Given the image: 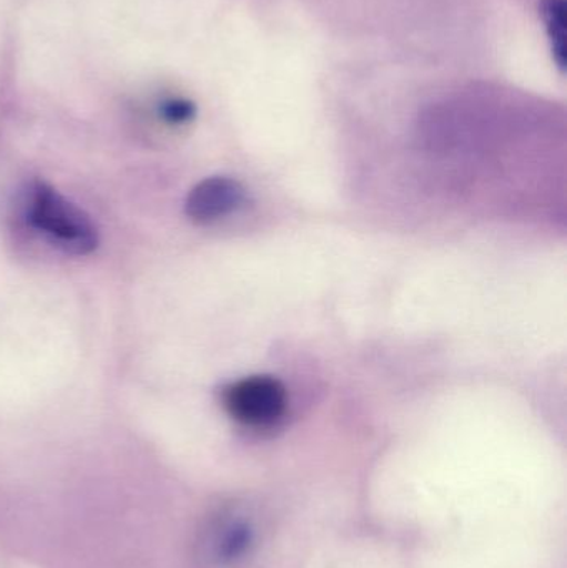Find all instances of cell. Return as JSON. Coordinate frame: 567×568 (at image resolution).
<instances>
[{"mask_svg":"<svg viewBox=\"0 0 567 568\" xmlns=\"http://www.w3.org/2000/svg\"><path fill=\"white\" fill-rule=\"evenodd\" d=\"M242 202L243 189L236 180L212 176L189 193L185 210L192 222L206 225L235 212Z\"/></svg>","mask_w":567,"mask_h":568,"instance_id":"cell-3","label":"cell"},{"mask_svg":"<svg viewBox=\"0 0 567 568\" xmlns=\"http://www.w3.org/2000/svg\"><path fill=\"white\" fill-rule=\"evenodd\" d=\"M193 115H195V109H193L192 103L185 102V100H172L163 106V116L170 123H185Z\"/></svg>","mask_w":567,"mask_h":568,"instance_id":"cell-5","label":"cell"},{"mask_svg":"<svg viewBox=\"0 0 567 568\" xmlns=\"http://www.w3.org/2000/svg\"><path fill=\"white\" fill-rule=\"evenodd\" d=\"M27 222L70 255H89L99 243L92 220L45 183H33L27 195Z\"/></svg>","mask_w":567,"mask_h":568,"instance_id":"cell-1","label":"cell"},{"mask_svg":"<svg viewBox=\"0 0 567 568\" xmlns=\"http://www.w3.org/2000/svg\"><path fill=\"white\" fill-rule=\"evenodd\" d=\"M226 413L250 427H266L282 419L286 409V389L276 377L250 376L223 389Z\"/></svg>","mask_w":567,"mask_h":568,"instance_id":"cell-2","label":"cell"},{"mask_svg":"<svg viewBox=\"0 0 567 568\" xmlns=\"http://www.w3.org/2000/svg\"><path fill=\"white\" fill-rule=\"evenodd\" d=\"M541 16L551 42L553 59L566 69V0H541Z\"/></svg>","mask_w":567,"mask_h":568,"instance_id":"cell-4","label":"cell"}]
</instances>
